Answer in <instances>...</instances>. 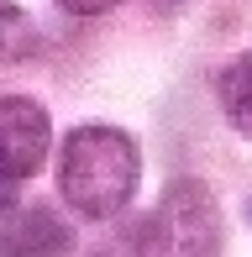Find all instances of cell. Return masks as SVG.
Here are the masks:
<instances>
[{"label":"cell","instance_id":"cell-1","mask_svg":"<svg viewBox=\"0 0 252 257\" xmlns=\"http://www.w3.org/2000/svg\"><path fill=\"white\" fill-rule=\"evenodd\" d=\"M137 179H142V153L116 126H79L63 142L58 158V189L63 200L89 220H105L132 205Z\"/></svg>","mask_w":252,"mask_h":257},{"label":"cell","instance_id":"cell-2","mask_svg":"<svg viewBox=\"0 0 252 257\" xmlns=\"http://www.w3.org/2000/svg\"><path fill=\"white\" fill-rule=\"evenodd\" d=\"M158 257H215L221 247V226H215V205L205 194V184H174L158 205V215L147 220Z\"/></svg>","mask_w":252,"mask_h":257},{"label":"cell","instance_id":"cell-3","mask_svg":"<svg viewBox=\"0 0 252 257\" xmlns=\"http://www.w3.org/2000/svg\"><path fill=\"white\" fill-rule=\"evenodd\" d=\"M48 142H53V126L37 100H21V95L0 100V163L16 179H27L48 163Z\"/></svg>","mask_w":252,"mask_h":257},{"label":"cell","instance_id":"cell-4","mask_svg":"<svg viewBox=\"0 0 252 257\" xmlns=\"http://www.w3.org/2000/svg\"><path fill=\"white\" fill-rule=\"evenodd\" d=\"M74 236L48 205H21L0 220V257H68Z\"/></svg>","mask_w":252,"mask_h":257},{"label":"cell","instance_id":"cell-5","mask_svg":"<svg viewBox=\"0 0 252 257\" xmlns=\"http://www.w3.org/2000/svg\"><path fill=\"white\" fill-rule=\"evenodd\" d=\"M215 95H221L226 121H231L242 137H252V48L221 68V79H215Z\"/></svg>","mask_w":252,"mask_h":257},{"label":"cell","instance_id":"cell-6","mask_svg":"<svg viewBox=\"0 0 252 257\" xmlns=\"http://www.w3.org/2000/svg\"><path fill=\"white\" fill-rule=\"evenodd\" d=\"M95 257H158L153 252V231L147 226H132V231H116L110 241H100Z\"/></svg>","mask_w":252,"mask_h":257},{"label":"cell","instance_id":"cell-7","mask_svg":"<svg viewBox=\"0 0 252 257\" xmlns=\"http://www.w3.org/2000/svg\"><path fill=\"white\" fill-rule=\"evenodd\" d=\"M16 37H27V16H21L16 6H6V0H0V53L16 48Z\"/></svg>","mask_w":252,"mask_h":257},{"label":"cell","instance_id":"cell-8","mask_svg":"<svg viewBox=\"0 0 252 257\" xmlns=\"http://www.w3.org/2000/svg\"><path fill=\"white\" fill-rule=\"evenodd\" d=\"M110 6H121V0H63V11H74V16H100Z\"/></svg>","mask_w":252,"mask_h":257},{"label":"cell","instance_id":"cell-9","mask_svg":"<svg viewBox=\"0 0 252 257\" xmlns=\"http://www.w3.org/2000/svg\"><path fill=\"white\" fill-rule=\"evenodd\" d=\"M11 200H16V173L0 163V215H11Z\"/></svg>","mask_w":252,"mask_h":257}]
</instances>
